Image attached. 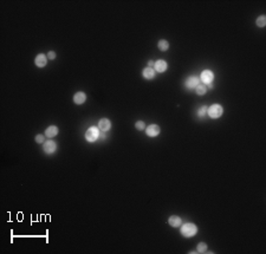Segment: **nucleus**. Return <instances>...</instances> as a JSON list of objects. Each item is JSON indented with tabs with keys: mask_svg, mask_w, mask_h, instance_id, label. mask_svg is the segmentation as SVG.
I'll use <instances>...</instances> for the list:
<instances>
[{
	"mask_svg": "<svg viewBox=\"0 0 266 254\" xmlns=\"http://www.w3.org/2000/svg\"><path fill=\"white\" fill-rule=\"evenodd\" d=\"M197 232V227L194 225V223H185L182 227H181V234L185 236V238H191V236H194Z\"/></svg>",
	"mask_w": 266,
	"mask_h": 254,
	"instance_id": "f257e3e1",
	"label": "nucleus"
},
{
	"mask_svg": "<svg viewBox=\"0 0 266 254\" xmlns=\"http://www.w3.org/2000/svg\"><path fill=\"white\" fill-rule=\"evenodd\" d=\"M223 106L220 105V104H213L208 108L207 110V114L208 116L213 118V119H215V118H219V117L223 115Z\"/></svg>",
	"mask_w": 266,
	"mask_h": 254,
	"instance_id": "f03ea898",
	"label": "nucleus"
},
{
	"mask_svg": "<svg viewBox=\"0 0 266 254\" xmlns=\"http://www.w3.org/2000/svg\"><path fill=\"white\" fill-rule=\"evenodd\" d=\"M98 137H100V130H98V128L91 127L86 130V132H85V138H86V141H89V142H95Z\"/></svg>",
	"mask_w": 266,
	"mask_h": 254,
	"instance_id": "7ed1b4c3",
	"label": "nucleus"
},
{
	"mask_svg": "<svg viewBox=\"0 0 266 254\" xmlns=\"http://www.w3.org/2000/svg\"><path fill=\"white\" fill-rule=\"evenodd\" d=\"M43 149H44L45 153L50 155V154H53L57 150V144H56V142H53V141H46V142L44 143Z\"/></svg>",
	"mask_w": 266,
	"mask_h": 254,
	"instance_id": "20e7f679",
	"label": "nucleus"
},
{
	"mask_svg": "<svg viewBox=\"0 0 266 254\" xmlns=\"http://www.w3.org/2000/svg\"><path fill=\"white\" fill-rule=\"evenodd\" d=\"M213 78H214V74H213V72L211 70H205L201 74V80L205 84H211Z\"/></svg>",
	"mask_w": 266,
	"mask_h": 254,
	"instance_id": "39448f33",
	"label": "nucleus"
},
{
	"mask_svg": "<svg viewBox=\"0 0 266 254\" xmlns=\"http://www.w3.org/2000/svg\"><path fill=\"white\" fill-rule=\"evenodd\" d=\"M199 78L197 77H189V78H187L186 80V83H185V85H186V88L187 89H195L197 85H199Z\"/></svg>",
	"mask_w": 266,
	"mask_h": 254,
	"instance_id": "423d86ee",
	"label": "nucleus"
},
{
	"mask_svg": "<svg viewBox=\"0 0 266 254\" xmlns=\"http://www.w3.org/2000/svg\"><path fill=\"white\" fill-rule=\"evenodd\" d=\"M160 134V127L156 125V124H151L147 128V135L150 136V137H155Z\"/></svg>",
	"mask_w": 266,
	"mask_h": 254,
	"instance_id": "0eeeda50",
	"label": "nucleus"
},
{
	"mask_svg": "<svg viewBox=\"0 0 266 254\" xmlns=\"http://www.w3.org/2000/svg\"><path fill=\"white\" fill-rule=\"evenodd\" d=\"M34 63H36V65H37L38 68H44L45 65H46V63H48V58H46V56L45 54H38L37 57H36V59H34Z\"/></svg>",
	"mask_w": 266,
	"mask_h": 254,
	"instance_id": "6e6552de",
	"label": "nucleus"
},
{
	"mask_svg": "<svg viewBox=\"0 0 266 254\" xmlns=\"http://www.w3.org/2000/svg\"><path fill=\"white\" fill-rule=\"evenodd\" d=\"M110 127H111V123H110V121L108 118H102L100 123H98V128L101 129L102 131H108L110 129Z\"/></svg>",
	"mask_w": 266,
	"mask_h": 254,
	"instance_id": "1a4fd4ad",
	"label": "nucleus"
},
{
	"mask_svg": "<svg viewBox=\"0 0 266 254\" xmlns=\"http://www.w3.org/2000/svg\"><path fill=\"white\" fill-rule=\"evenodd\" d=\"M85 101H86V95L84 92H77L74 96V102L76 104H83Z\"/></svg>",
	"mask_w": 266,
	"mask_h": 254,
	"instance_id": "9d476101",
	"label": "nucleus"
},
{
	"mask_svg": "<svg viewBox=\"0 0 266 254\" xmlns=\"http://www.w3.org/2000/svg\"><path fill=\"white\" fill-rule=\"evenodd\" d=\"M155 70L157 72H165L166 70H167V63H166L165 60H162V59L157 60L155 63Z\"/></svg>",
	"mask_w": 266,
	"mask_h": 254,
	"instance_id": "9b49d317",
	"label": "nucleus"
},
{
	"mask_svg": "<svg viewBox=\"0 0 266 254\" xmlns=\"http://www.w3.org/2000/svg\"><path fill=\"white\" fill-rule=\"evenodd\" d=\"M57 134H58V128L54 127V125H51V127H49L45 130V136L46 137H54Z\"/></svg>",
	"mask_w": 266,
	"mask_h": 254,
	"instance_id": "f8f14e48",
	"label": "nucleus"
},
{
	"mask_svg": "<svg viewBox=\"0 0 266 254\" xmlns=\"http://www.w3.org/2000/svg\"><path fill=\"white\" fill-rule=\"evenodd\" d=\"M181 219L179 216H175V215H173V216L169 217V220H168V223H169L171 227H180L181 226Z\"/></svg>",
	"mask_w": 266,
	"mask_h": 254,
	"instance_id": "ddd939ff",
	"label": "nucleus"
},
{
	"mask_svg": "<svg viewBox=\"0 0 266 254\" xmlns=\"http://www.w3.org/2000/svg\"><path fill=\"white\" fill-rule=\"evenodd\" d=\"M143 77L146 79H153L155 77V71L153 68H146L143 70Z\"/></svg>",
	"mask_w": 266,
	"mask_h": 254,
	"instance_id": "4468645a",
	"label": "nucleus"
},
{
	"mask_svg": "<svg viewBox=\"0 0 266 254\" xmlns=\"http://www.w3.org/2000/svg\"><path fill=\"white\" fill-rule=\"evenodd\" d=\"M168 48H169V44H168V42L167 40H165V39H161L159 42V48L161 50V51H167L168 50Z\"/></svg>",
	"mask_w": 266,
	"mask_h": 254,
	"instance_id": "2eb2a0df",
	"label": "nucleus"
},
{
	"mask_svg": "<svg viewBox=\"0 0 266 254\" xmlns=\"http://www.w3.org/2000/svg\"><path fill=\"white\" fill-rule=\"evenodd\" d=\"M195 91H197V95L202 96V95H205V94H206V91H207V89H206V86H205V85L199 84V85H197V88H195Z\"/></svg>",
	"mask_w": 266,
	"mask_h": 254,
	"instance_id": "dca6fc26",
	"label": "nucleus"
},
{
	"mask_svg": "<svg viewBox=\"0 0 266 254\" xmlns=\"http://www.w3.org/2000/svg\"><path fill=\"white\" fill-rule=\"evenodd\" d=\"M257 25L259 27H264L266 25V17L265 16H260L259 18H257Z\"/></svg>",
	"mask_w": 266,
	"mask_h": 254,
	"instance_id": "f3484780",
	"label": "nucleus"
},
{
	"mask_svg": "<svg viewBox=\"0 0 266 254\" xmlns=\"http://www.w3.org/2000/svg\"><path fill=\"white\" fill-rule=\"evenodd\" d=\"M207 251V245L205 244V242H200V244L197 245V252L199 253H205Z\"/></svg>",
	"mask_w": 266,
	"mask_h": 254,
	"instance_id": "a211bd4d",
	"label": "nucleus"
},
{
	"mask_svg": "<svg viewBox=\"0 0 266 254\" xmlns=\"http://www.w3.org/2000/svg\"><path fill=\"white\" fill-rule=\"evenodd\" d=\"M207 110H208L207 106H202L201 109L199 110V112H197V115H199V116H200V117L202 118V117L206 116V114H207Z\"/></svg>",
	"mask_w": 266,
	"mask_h": 254,
	"instance_id": "6ab92c4d",
	"label": "nucleus"
},
{
	"mask_svg": "<svg viewBox=\"0 0 266 254\" xmlns=\"http://www.w3.org/2000/svg\"><path fill=\"white\" fill-rule=\"evenodd\" d=\"M135 128H136L137 130H143L144 128H146V124H144V122H142V121H138V122H136V124H135Z\"/></svg>",
	"mask_w": 266,
	"mask_h": 254,
	"instance_id": "aec40b11",
	"label": "nucleus"
},
{
	"mask_svg": "<svg viewBox=\"0 0 266 254\" xmlns=\"http://www.w3.org/2000/svg\"><path fill=\"white\" fill-rule=\"evenodd\" d=\"M36 142L43 143L44 142V136H43V135H37V136H36Z\"/></svg>",
	"mask_w": 266,
	"mask_h": 254,
	"instance_id": "412c9836",
	"label": "nucleus"
},
{
	"mask_svg": "<svg viewBox=\"0 0 266 254\" xmlns=\"http://www.w3.org/2000/svg\"><path fill=\"white\" fill-rule=\"evenodd\" d=\"M48 57H49V59H54L56 58V53L53 52V51H50V52L48 53Z\"/></svg>",
	"mask_w": 266,
	"mask_h": 254,
	"instance_id": "4be33fe9",
	"label": "nucleus"
},
{
	"mask_svg": "<svg viewBox=\"0 0 266 254\" xmlns=\"http://www.w3.org/2000/svg\"><path fill=\"white\" fill-rule=\"evenodd\" d=\"M153 65H154V63H153V60H150V62H149V63H148V68H151Z\"/></svg>",
	"mask_w": 266,
	"mask_h": 254,
	"instance_id": "5701e85b",
	"label": "nucleus"
}]
</instances>
